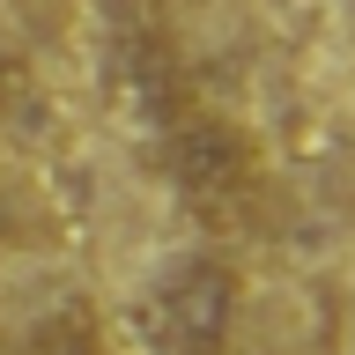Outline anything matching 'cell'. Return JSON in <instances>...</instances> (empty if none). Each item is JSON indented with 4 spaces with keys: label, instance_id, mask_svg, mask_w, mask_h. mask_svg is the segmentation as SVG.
<instances>
[{
    "label": "cell",
    "instance_id": "1",
    "mask_svg": "<svg viewBox=\"0 0 355 355\" xmlns=\"http://www.w3.org/2000/svg\"><path fill=\"white\" fill-rule=\"evenodd\" d=\"M244 318V274L222 252H178L141 296V333L155 355H230Z\"/></svg>",
    "mask_w": 355,
    "mask_h": 355
},
{
    "label": "cell",
    "instance_id": "2",
    "mask_svg": "<svg viewBox=\"0 0 355 355\" xmlns=\"http://www.w3.org/2000/svg\"><path fill=\"white\" fill-rule=\"evenodd\" d=\"M155 163H163V178H171L185 200H200V207L244 200L259 185V171H266L252 126L230 119V111H207V104H193L185 119H171V126L155 133Z\"/></svg>",
    "mask_w": 355,
    "mask_h": 355
},
{
    "label": "cell",
    "instance_id": "3",
    "mask_svg": "<svg viewBox=\"0 0 355 355\" xmlns=\"http://www.w3.org/2000/svg\"><path fill=\"white\" fill-rule=\"evenodd\" d=\"M104 96H111V111H119L126 126H141V133H163L171 119L193 111V82H185L178 52L155 37V30H119V37H111Z\"/></svg>",
    "mask_w": 355,
    "mask_h": 355
},
{
    "label": "cell",
    "instance_id": "4",
    "mask_svg": "<svg viewBox=\"0 0 355 355\" xmlns=\"http://www.w3.org/2000/svg\"><path fill=\"white\" fill-rule=\"evenodd\" d=\"M15 355H111V326L89 288H52L15 333Z\"/></svg>",
    "mask_w": 355,
    "mask_h": 355
},
{
    "label": "cell",
    "instance_id": "5",
    "mask_svg": "<svg viewBox=\"0 0 355 355\" xmlns=\"http://www.w3.org/2000/svg\"><path fill=\"white\" fill-rule=\"evenodd\" d=\"M22 244V193H15V178L0 171V252H15Z\"/></svg>",
    "mask_w": 355,
    "mask_h": 355
},
{
    "label": "cell",
    "instance_id": "6",
    "mask_svg": "<svg viewBox=\"0 0 355 355\" xmlns=\"http://www.w3.org/2000/svg\"><path fill=\"white\" fill-rule=\"evenodd\" d=\"M22 89V52H15V37L0 30V96H15Z\"/></svg>",
    "mask_w": 355,
    "mask_h": 355
},
{
    "label": "cell",
    "instance_id": "7",
    "mask_svg": "<svg viewBox=\"0 0 355 355\" xmlns=\"http://www.w3.org/2000/svg\"><path fill=\"white\" fill-rule=\"evenodd\" d=\"M0 348H8V326H0Z\"/></svg>",
    "mask_w": 355,
    "mask_h": 355
},
{
    "label": "cell",
    "instance_id": "8",
    "mask_svg": "<svg viewBox=\"0 0 355 355\" xmlns=\"http://www.w3.org/2000/svg\"><path fill=\"white\" fill-rule=\"evenodd\" d=\"M0 355H8V348H0Z\"/></svg>",
    "mask_w": 355,
    "mask_h": 355
}]
</instances>
